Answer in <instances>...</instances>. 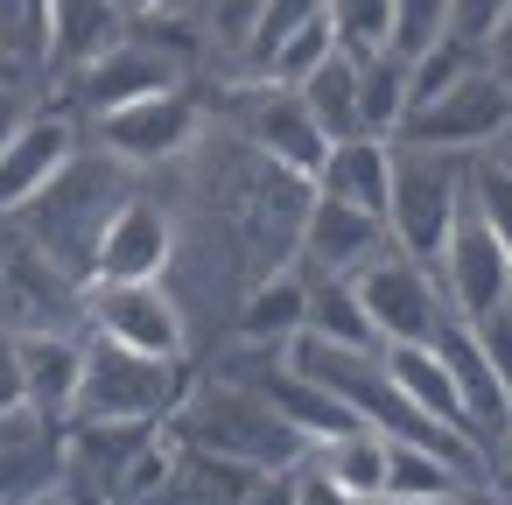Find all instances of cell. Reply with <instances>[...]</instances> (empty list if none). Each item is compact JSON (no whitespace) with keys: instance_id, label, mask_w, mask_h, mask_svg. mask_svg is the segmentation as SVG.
I'll list each match as a JSON object with an SVG mask.
<instances>
[{"instance_id":"1","label":"cell","mask_w":512,"mask_h":505,"mask_svg":"<svg viewBox=\"0 0 512 505\" xmlns=\"http://www.w3.org/2000/svg\"><path fill=\"white\" fill-rule=\"evenodd\" d=\"M176 442L190 449H211L225 463H246V470H302L309 463V442L281 421V407L239 379V372H218V379H190L176 421H169Z\"/></svg>"},{"instance_id":"2","label":"cell","mask_w":512,"mask_h":505,"mask_svg":"<svg viewBox=\"0 0 512 505\" xmlns=\"http://www.w3.org/2000/svg\"><path fill=\"white\" fill-rule=\"evenodd\" d=\"M120 204H127L120 162H113V155H99V162L78 155L29 211H15L0 232H15V239L36 246L50 267H64L78 288H92V281H99V239H106V225H113Z\"/></svg>"},{"instance_id":"3","label":"cell","mask_w":512,"mask_h":505,"mask_svg":"<svg viewBox=\"0 0 512 505\" xmlns=\"http://www.w3.org/2000/svg\"><path fill=\"white\" fill-rule=\"evenodd\" d=\"M470 204V155H442V148H414L393 141V204H386V239L414 260H442L456 218Z\"/></svg>"},{"instance_id":"4","label":"cell","mask_w":512,"mask_h":505,"mask_svg":"<svg viewBox=\"0 0 512 505\" xmlns=\"http://www.w3.org/2000/svg\"><path fill=\"white\" fill-rule=\"evenodd\" d=\"M190 393L183 358H148L127 344L92 337L85 344V386H78V414L71 421H134V428H169L176 407ZM64 421V428H71Z\"/></svg>"},{"instance_id":"5","label":"cell","mask_w":512,"mask_h":505,"mask_svg":"<svg viewBox=\"0 0 512 505\" xmlns=\"http://www.w3.org/2000/svg\"><path fill=\"white\" fill-rule=\"evenodd\" d=\"M232 127H239V141H246L267 169H281V176H295V183L316 190V169H323V155H330V134L316 127V113L302 106L295 85L239 78V92H232Z\"/></svg>"},{"instance_id":"6","label":"cell","mask_w":512,"mask_h":505,"mask_svg":"<svg viewBox=\"0 0 512 505\" xmlns=\"http://www.w3.org/2000/svg\"><path fill=\"white\" fill-rule=\"evenodd\" d=\"M505 134H512V85L491 64H477L470 78H456L449 92H435L428 106H414L407 127H400V141L442 148V155H491Z\"/></svg>"},{"instance_id":"7","label":"cell","mask_w":512,"mask_h":505,"mask_svg":"<svg viewBox=\"0 0 512 505\" xmlns=\"http://www.w3.org/2000/svg\"><path fill=\"white\" fill-rule=\"evenodd\" d=\"M358 302L379 330V344H435V330L449 323V295H442V274L400 246H386L358 281Z\"/></svg>"},{"instance_id":"8","label":"cell","mask_w":512,"mask_h":505,"mask_svg":"<svg viewBox=\"0 0 512 505\" xmlns=\"http://www.w3.org/2000/svg\"><path fill=\"white\" fill-rule=\"evenodd\" d=\"M85 295L64 267H50L36 246H22L15 232H0V330L8 337H78L85 323Z\"/></svg>"},{"instance_id":"9","label":"cell","mask_w":512,"mask_h":505,"mask_svg":"<svg viewBox=\"0 0 512 505\" xmlns=\"http://www.w3.org/2000/svg\"><path fill=\"white\" fill-rule=\"evenodd\" d=\"M197 127H204V106L190 85L176 92H155V99H134V106H113L92 120L99 134V155H113L120 169H155V162H176L197 148Z\"/></svg>"},{"instance_id":"10","label":"cell","mask_w":512,"mask_h":505,"mask_svg":"<svg viewBox=\"0 0 512 505\" xmlns=\"http://www.w3.org/2000/svg\"><path fill=\"white\" fill-rule=\"evenodd\" d=\"M85 323H92V337L148 351V358H183V337H190L169 281H92Z\"/></svg>"},{"instance_id":"11","label":"cell","mask_w":512,"mask_h":505,"mask_svg":"<svg viewBox=\"0 0 512 505\" xmlns=\"http://www.w3.org/2000/svg\"><path fill=\"white\" fill-rule=\"evenodd\" d=\"M435 274H442L449 316H463V323H491L498 309H512V253H505L498 232L477 218V204H463V218H456V232H449Z\"/></svg>"},{"instance_id":"12","label":"cell","mask_w":512,"mask_h":505,"mask_svg":"<svg viewBox=\"0 0 512 505\" xmlns=\"http://www.w3.org/2000/svg\"><path fill=\"white\" fill-rule=\"evenodd\" d=\"M386 218L358 211V204H337V197H316L309 190V211H302V232H295V267L302 274H330V281H358L379 253H386Z\"/></svg>"},{"instance_id":"13","label":"cell","mask_w":512,"mask_h":505,"mask_svg":"<svg viewBox=\"0 0 512 505\" xmlns=\"http://www.w3.org/2000/svg\"><path fill=\"white\" fill-rule=\"evenodd\" d=\"M183 71H190V57H176L162 36H148V29H127L85 78H78V99L92 106V120L99 113H113V106H134V99H155V92H176L183 85Z\"/></svg>"},{"instance_id":"14","label":"cell","mask_w":512,"mask_h":505,"mask_svg":"<svg viewBox=\"0 0 512 505\" xmlns=\"http://www.w3.org/2000/svg\"><path fill=\"white\" fill-rule=\"evenodd\" d=\"M71 162H78V120L71 113H29L22 134L0 148V225L15 211H29Z\"/></svg>"},{"instance_id":"15","label":"cell","mask_w":512,"mask_h":505,"mask_svg":"<svg viewBox=\"0 0 512 505\" xmlns=\"http://www.w3.org/2000/svg\"><path fill=\"white\" fill-rule=\"evenodd\" d=\"M176 267V218L155 197H127L99 239V281H169Z\"/></svg>"},{"instance_id":"16","label":"cell","mask_w":512,"mask_h":505,"mask_svg":"<svg viewBox=\"0 0 512 505\" xmlns=\"http://www.w3.org/2000/svg\"><path fill=\"white\" fill-rule=\"evenodd\" d=\"M127 0H50L43 8V64L57 78H85L120 36H127Z\"/></svg>"},{"instance_id":"17","label":"cell","mask_w":512,"mask_h":505,"mask_svg":"<svg viewBox=\"0 0 512 505\" xmlns=\"http://www.w3.org/2000/svg\"><path fill=\"white\" fill-rule=\"evenodd\" d=\"M64 484V428L15 407L0 414V505H29Z\"/></svg>"},{"instance_id":"18","label":"cell","mask_w":512,"mask_h":505,"mask_svg":"<svg viewBox=\"0 0 512 505\" xmlns=\"http://www.w3.org/2000/svg\"><path fill=\"white\" fill-rule=\"evenodd\" d=\"M435 351H442V365H449V379H456V393H463V414H470V428H477V442H484V456H491V442L505 435L512 407H505V393H498V372H491V351H484L477 323L449 316V323L435 330Z\"/></svg>"},{"instance_id":"19","label":"cell","mask_w":512,"mask_h":505,"mask_svg":"<svg viewBox=\"0 0 512 505\" xmlns=\"http://www.w3.org/2000/svg\"><path fill=\"white\" fill-rule=\"evenodd\" d=\"M316 197H337V204H358V211L386 218V204H393V141L386 134L330 141V155L316 169Z\"/></svg>"},{"instance_id":"20","label":"cell","mask_w":512,"mask_h":505,"mask_svg":"<svg viewBox=\"0 0 512 505\" xmlns=\"http://www.w3.org/2000/svg\"><path fill=\"white\" fill-rule=\"evenodd\" d=\"M22 344V407L43 421H71L78 414V386H85V344L78 337H15Z\"/></svg>"},{"instance_id":"21","label":"cell","mask_w":512,"mask_h":505,"mask_svg":"<svg viewBox=\"0 0 512 505\" xmlns=\"http://www.w3.org/2000/svg\"><path fill=\"white\" fill-rule=\"evenodd\" d=\"M302 330H309V274L302 267H274L267 281L246 288V302H239V344L288 351Z\"/></svg>"},{"instance_id":"22","label":"cell","mask_w":512,"mask_h":505,"mask_svg":"<svg viewBox=\"0 0 512 505\" xmlns=\"http://www.w3.org/2000/svg\"><path fill=\"white\" fill-rule=\"evenodd\" d=\"M386 372H393V386L407 393L414 414L449 421V428H463V435L477 442V428H470V414H463V393H456V379H449V365H442L435 344H386Z\"/></svg>"},{"instance_id":"23","label":"cell","mask_w":512,"mask_h":505,"mask_svg":"<svg viewBox=\"0 0 512 505\" xmlns=\"http://www.w3.org/2000/svg\"><path fill=\"white\" fill-rule=\"evenodd\" d=\"M386 456H393V435L372 428V421H358V428L330 435L323 449H309V463H316L330 484H344L351 498H379V491H386Z\"/></svg>"},{"instance_id":"24","label":"cell","mask_w":512,"mask_h":505,"mask_svg":"<svg viewBox=\"0 0 512 505\" xmlns=\"http://www.w3.org/2000/svg\"><path fill=\"white\" fill-rule=\"evenodd\" d=\"M295 92H302V106L316 113V127H323L330 141L365 134V113H358V57H351V50H330Z\"/></svg>"},{"instance_id":"25","label":"cell","mask_w":512,"mask_h":505,"mask_svg":"<svg viewBox=\"0 0 512 505\" xmlns=\"http://www.w3.org/2000/svg\"><path fill=\"white\" fill-rule=\"evenodd\" d=\"M407 106H414V64L393 57V50H386V57H365V64H358V113H365V134L400 141Z\"/></svg>"},{"instance_id":"26","label":"cell","mask_w":512,"mask_h":505,"mask_svg":"<svg viewBox=\"0 0 512 505\" xmlns=\"http://www.w3.org/2000/svg\"><path fill=\"white\" fill-rule=\"evenodd\" d=\"M309 330H316L323 344L386 351L379 330H372V316H365V302H358V288H351V281H330V274H309Z\"/></svg>"},{"instance_id":"27","label":"cell","mask_w":512,"mask_h":505,"mask_svg":"<svg viewBox=\"0 0 512 505\" xmlns=\"http://www.w3.org/2000/svg\"><path fill=\"white\" fill-rule=\"evenodd\" d=\"M463 484H477V477H463L449 456H435V449H414V442H393V456H386V491H400V498H456Z\"/></svg>"},{"instance_id":"28","label":"cell","mask_w":512,"mask_h":505,"mask_svg":"<svg viewBox=\"0 0 512 505\" xmlns=\"http://www.w3.org/2000/svg\"><path fill=\"white\" fill-rule=\"evenodd\" d=\"M260 22H267V0H204V43L232 71H246V50H253Z\"/></svg>"},{"instance_id":"29","label":"cell","mask_w":512,"mask_h":505,"mask_svg":"<svg viewBox=\"0 0 512 505\" xmlns=\"http://www.w3.org/2000/svg\"><path fill=\"white\" fill-rule=\"evenodd\" d=\"M470 204L477 218L498 232V246L512 253V155H470Z\"/></svg>"},{"instance_id":"30","label":"cell","mask_w":512,"mask_h":505,"mask_svg":"<svg viewBox=\"0 0 512 505\" xmlns=\"http://www.w3.org/2000/svg\"><path fill=\"white\" fill-rule=\"evenodd\" d=\"M449 36V0H393V57H428Z\"/></svg>"},{"instance_id":"31","label":"cell","mask_w":512,"mask_h":505,"mask_svg":"<svg viewBox=\"0 0 512 505\" xmlns=\"http://www.w3.org/2000/svg\"><path fill=\"white\" fill-rule=\"evenodd\" d=\"M512 15V0H449V36H463V43H491V29Z\"/></svg>"},{"instance_id":"32","label":"cell","mask_w":512,"mask_h":505,"mask_svg":"<svg viewBox=\"0 0 512 505\" xmlns=\"http://www.w3.org/2000/svg\"><path fill=\"white\" fill-rule=\"evenodd\" d=\"M477 337H484V351H491V372H498V393H505V407H512V316L498 309L491 323H477Z\"/></svg>"},{"instance_id":"33","label":"cell","mask_w":512,"mask_h":505,"mask_svg":"<svg viewBox=\"0 0 512 505\" xmlns=\"http://www.w3.org/2000/svg\"><path fill=\"white\" fill-rule=\"evenodd\" d=\"M295 498H302V470H260L239 505H295Z\"/></svg>"},{"instance_id":"34","label":"cell","mask_w":512,"mask_h":505,"mask_svg":"<svg viewBox=\"0 0 512 505\" xmlns=\"http://www.w3.org/2000/svg\"><path fill=\"white\" fill-rule=\"evenodd\" d=\"M22 407V344L0 330V414H15Z\"/></svg>"},{"instance_id":"35","label":"cell","mask_w":512,"mask_h":505,"mask_svg":"<svg viewBox=\"0 0 512 505\" xmlns=\"http://www.w3.org/2000/svg\"><path fill=\"white\" fill-rule=\"evenodd\" d=\"M295 505H365V498H351V491H344V484H330L316 463H302V498H295Z\"/></svg>"},{"instance_id":"36","label":"cell","mask_w":512,"mask_h":505,"mask_svg":"<svg viewBox=\"0 0 512 505\" xmlns=\"http://www.w3.org/2000/svg\"><path fill=\"white\" fill-rule=\"evenodd\" d=\"M29 113H36V106H29L15 85H0V148H8V141L22 134V120H29Z\"/></svg>"},{"instance_id":"37","label":"cell","mask_w":512,"mask_h":505,"mask_svg":"<svg viewBox=\"0 0 512 505\" xmlns=\"http://www.w3.org/2000/svg\"><path fill=\"white\" fill-rule=\"evenodd\" d=\"M484 64H491V71H498V78L512 85V15H505V22L491 29V43H484Z\"/></svg>"},{"instance_id":"38","label":"cell","mask_w":512,"mask_h":505,"mask_svg":"<svg viewBox=\"0 0 512 505\" xmlns=\"http://www.w3.org/2000/svg\"><path fill=\"white\" fill-rule=\"evenodd\" d=\"M456 505H512V491L498 484V477H477V484H463V498Z\"/></svg>"},{"instance_id":"39","label":"cell","mask_w":512,"mask_h":505,"mask_svg":"<svg viewBox=\"0 0 512 505\" xmlns=\"http://www.w3.org/2000/svg\"><path fill=\"white\" fill-rule=\"evenodd\" d=\"M29 36V0H0V43Z\"/></svg>"},{"instance_id":"40","label":"cell","mask_w":512,"mask_h":505,"mask_svg":"<svg viewBox=\"0 0 512 505\" xmlns=\"http://www.w3.org/2000/svg\"><path fill=\"white\" fill-rule=\"evenodd\" d=\"M491 477H498V484L512 491V421H505V435L491 442Z\"/></svg>"},{"instance_id":"41","label":"cell","mask_w":512,"mask_h":505,"mask_svg":"<svg viewBox=\"0 0 512 505\" xmlns=\"http://www.w3.org/2000/svg\"><path fill=\"white\" fill-rule=\"evenodd\" d=\"M64 505H113L99 484H85V477H64Z\"/></svg>"},{"instance_id":"42","label":"cell","mask_w":512,"mask_h":505,"mask_svg":"<svg viewBox=\"0 0 512 505\" xmlns=\"http://www.w3.org/2000/svg\"><path fill=\"white\" fill-rule=\"evenodd\" d=\"M176 8H183V0H127V15H134V22H148V15H176Z\"/></svg>"},{"instance_id":"43","label":"cell","mask_w":512,"mask_h":505,"mask_svg":"<svg viewBox=\"0 0 512 505\" xmlns=\"http://www.w3.org/2000/svg\"><path fill=\"white\" fill-rule=\"evenodd\" d=\"M463 498V491H456ZM456 498H400V491H379V498H365V505H456Z\"/></svg>"},{"instance_id":"44","label":"cell","mask_w":512,"mask_h":505,"mask_svg":"<svg viewBox=\"0 0 512 505\" xmlns=\"http://www.w3.org/2000/svg\"><path fill=\"white\" fill-rule=\"evenodd\" d=\"M29 505H64V484H57V491H43V498H29Z\"/></svg>"},{"instance_id":"45","label":"cell","mask_w":512,"mask_h":505,"mask_svg":"<svg viewBox=\"0 0 512 505\" xmlns=\"http://www.w3.org/2000/svg\"><path fill=\"white\" fill-rule=\"evenodd\" d=\"M0 50H8V43H0Z\"/></svg>"},{"instance_id":"46","label":"cell","mask_w":512,"mask_h":505,"mask_svg":"<svg viewBox=\"0 0 512 505\" xmlns=\"http://www.w3.org/2000/svg\"><path fill=\"white\" fill-rule=\"evenodd\" d=\"M505 316H512V309H505Z\"/></svg>"}]
</instances>
